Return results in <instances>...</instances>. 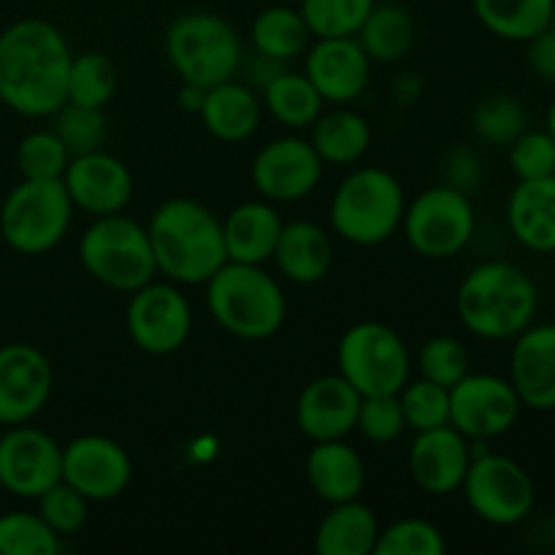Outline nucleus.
Returning a JSON list of instances; mask_svg holds the SVG:
<instances>
[{
	"mask_svg": "<svg viewBox=\"0 0 555 555\" xmlns=\"http://www.w3.org/2000/svg\"><path fill=\"white\" fill-rule=\"evenodd\" d=\"M68 41L52 22L27 16L0 33V101L22 117H52L65 103Z\"/></svg>",
	"mask_w": 555,
	"mask_h": 555,
	"instance_id": "f257e3e1",
	"label": "nucleus"
},
{
	"mask_svg": "<svg viewBox=\"0 0 555 555\" xmlns=\"http://www.w3.org/2000/svg\"><path fill=\"white\" fill-rule=\"evenodd\" d=\"M152 253L157 274L173 285H206L228 263L222 220L193 198L163 201L150 217Z\"/></svg>",
	"mask_w": 555,
	"mask_h": 555,
	"instance_id": "f03ea898",
	"label": "nucleus"
},
{
	"mask_svg": "<svg viewBox=\"0 0 555 555\" xmlns=\"http://www.w3.org/2000/svg\"><path fill=\"white\" fill-rule=\"evenodd\" d=\"M537 309V282L509 260H486L475 266L455 293L461 325L486 341H513L534 323Z\"/></svg>",
	"mask_w": 555,
	"mask_h": 555,
	"instance_id": "7ed1b4c3",
	"label": "nucleus"
},
{
	"mask_svg": "<svg viewBox=\"0 0 555 555\" xmlns=\"http://www.w3.org/2000/svg\"><path fill=\"white\" fill-rule=\"evenodd\" d=\"M206 307L222 331L244 341L271 339L287 318L280 282L263 266L236 260H228L206 282Z\"/></svg>",
	"mask_w": 555,
	"mask_h": 555,
	"instance_id": "20e7f679",
	"label": "nucleus"
},
{
	"mask_svg": "<svg viewBox=\"0 0 555 555\" xmlns=\"http://www.w3.org/2000/svg\"><path fill=\"white\" fill-rule=\"evenodd\" d=\"M404 188L390 171L363 166L347 173L331 198V228L336 236L358 247H377L388 242L404 220Z\"/></svg>",
	"mask_w": 555,
	"mask_h": 555,
	"instance_id": "39448f33",
	"label": "nucleus"
},
{
	"mask_svg": "<svg viewBox=\"0 0 555 555\" xmlns=\"http://www.w3.org/2000/svg\"><path fill=\"white\" fill-rule=\"evenodd\" d=\"M166 60L173 74L188 85L215 87L238 76L244 49L228 20L211 11L179 14L166 30Z\"/></svg>",
	"mask_w": 555,
	"mask_h": 555,
	"instance_id": "423d86ee",
	"label": "nucleus"
},
{
	"mask_svg": "<svg viewBox=\"0 0 555 555\" xmlns=\"http://www.w3.org/2000/svg\"><path fill=\"white\" fill-rule=\"evenodd\" d=\"M79 260L92 280L128 296L157 276L150 233L122 211L95 217L81 233Z\"/></svg>",
	"mask_w": 555,
	"mask_h": 555,
	"instance_id": "0eeeda50",
	"label": "nucleus"
},
{
	"mask_svg": "<svg viewBox=\"0 0 555 555\" xmlns=\"http://www.w3.org/2000/svg\"><path fill=\"white\" fill-rule=\"evenodd\" d=\"M74 209L63 179H22L0 206L3 242L20 255L52 253L68 233Z\"/></svg>",
	"mask_w": 555,
	"mask_h": 555,
	"instance_id": "6e6552de",
	"label": "nucleus"
},
{
	"mask_svg": "<svg viewBox=\"0 0 555 555\" xmlns=\"http://www.w3.org/2000/svg\"><path fill=\"white\" fill-rule=\"evenodd\" d=\"M339 374L361 396L399 393L412 374L406 341L379 320H363L341 334L336 347Z\"/></svg>",
	"mask_w": 555,
	"mask_h": 555,
	"instance_id": "1a4fd4ad",
	"label": "nucleus"
},
{
	"mask_svg": "<svg viewBox=\"0 0 555 555\" xmlns=\"http://www.w3.org/2000/svg\"><path fill=\"white\" fill-rule=\"evenodd\" d=\"M401 228L406 242L421 258L448 260L469 247L477 228L475 206L469 193L453 184H437L406 204Z\"/></svg>",
	"mask_w": 555,
	"mask_h": 555,
	"instance_id": "9d476101",
	"label": "nucleus"
},
{
	"mask_svg": "<svg viewBox=\"0 0 555 555\" xmlns=\"http://www.w3.org/2000/svg\"><path fill=\"white\" fill-rule=\"evenodd\" d=\"M466 504L480 520L491 526H518L537 504V486L524 464L509 455L472 448V464L461 482Z\"/></svg>",
	"mask_w": 555,
	"mask_h": 555,
	"instance_id": "9b49d317",
	"label": "nucleus"
},
{
	"mask_svg": "<svg viewBox=\"0 0 555 555\" xmlns=\"http://www.w3.org/2000/svg\"><path fill=\"white\" fill-rule=\"evenodd\" d=\"M125 328L133 345L150 356H171L182 350L193 331V309L173 282H146L130 293Z\"/></svg>",
	"mask_w": 555,
	"mask_h": 555,
	"instance_id": "f8f14e48",
	"label": "nucleus"
},
{
	"mask_svg": "<svg viewBox=\"0 0 555 555\" xmlns=\"http://www.w3.org/2000/svg\"><path fill=\"white\" fill-rule=\"evenodd\" d=\"M518 393L507 377L469 372L450 388V426L459 428L469 442H491L504 437L520 421Z\"/></svg>",
	"mask_w": 555,
	"mask_h": 555,
	"instance_id": "ddd939ff",
	"label": "nucleus"
},
{
	"mask_svg": "<svg viewBox=\"0 0 555 555\" xmlns=\"http://www.w3.org/2000/svg\"><path fill=\"white\" fill-rule=\"evenodd\" d=\"M63 480V448L36 426H9L0 437V488L16 499L36 502Z\"/></svg>",
	"mask_w": 555,
	"mask_h": 555,
	"instance_id": "4468645a",
	"label": "nucleus"
},
{
	"mask_svg": "<svg viewBox=\"0 0 555 555\" xmlns=\"http://www.w3.org/2000/svg\"><path fill=\"white\" fill-rule=\"evenodd\" d=\"M133 461L128 450L101 434H81L63 448V482L87 502H112L128 491Z\"/></svg>",
	"mask_w": 555,
	"mask_h": 555,
	"instance_id": "2eb2a0df",
	"label": "nucleus"
},
{
	"mask_svg": "<svg viewBox=\"0 0 555 555\" xmlns=\"http://www.w3.org/2000/svg\"><path fill=\"white\" fill-rule=\"evenodd\" d=\"M249 177L255 190L271 204H296L318 190L323 179V160L309 139L282 135L260 146Z\"/></svg>",
	"mask_w": 555,
	"mask_h": 555,
	"instance_id": "dca6fc26",
	"label": "nucleus"
},
{
	"mask_svg": "<svg viewBox=\"0 0 555 555\" xmlns=\"http://www.w3.org/2000/svg\"><path fill=\"white\" fill-rule=\"evenodd\" d=\"M54 372L38 347L14 341L0 347V426L30 423L52 396Z\"/></svg>",
	"mask_w": 555,
	"mask_h": 555,
	"instance_id": "f3484780",
	"label": "nucleus"
},
{
	"mask_svg": "<svg viewBox=\"0 0 555 555\" xmlns=\"http://www.w3.org/2000/svg\"><path fill=\"white\" fill-rule=\"evenodd\" d=\"M304 74L325 103L347 106L366 92L372 60L363 52L358 36L318 38L307 49Z\"/></svg>",
	"mask_w": 555,
	"mask_h": 555,
	"instance_id": "a211bd4d",
	"label": "nucleus"
},
{
	"mask_svg": "<svg viewBox=\"0 0 555 555\" xmlns=\"http://www.w3.org/2000/svg\"><path fill=\"white\" fill-rule=\"evenodd\" d=\"M63 184L68 190L76 209L92 217L117 215L133 198V173L119 157L95 150L70 157L63 173Z\"/></svg>",
	"mask_w": 555,
	"mask_h": 555,
	"instance_id": "6ab92c4d",
	"label": "nucleus"
},
{
	"mask_svg": "<svg viewBox=\"0 0 555 555\" xmlns=\"http://www.w3.org/2000/svg\"><path fill=\"white\" fill-rule=\"evenodd\" d=\"M469 464L472 442L450 423L417 431L410 448V475L428 496H450L461 491Z\"/></svg>",
	"mask_w": 555,
	"mask_h": 555,
	"instance_id": "aec40b11",
	"label": "nucleus"
},
{
	"mask_svg": "<svg viewBox=\"0 0 555 555\" xmlns=\"http://www.w3.org/2000/svg\"><path fill=\"white\" fill-rule=\"evenodd\" d=\"M507 379L524 410H555V323H531L515 336Z\"/></svg>",
	"mask_w": 555,
	"mask_h": 555,
	"instance_id": "412c9836",
	"label": "nucleus"
},
{
	"mask_svg": "<svg viewBox=\"0 0 555 555\" xmlns=\"http://www.w3.org/2000/svg\"><path fill=\"white\" fill-rule=\"evenodd\" d=\"M363 396L341 374H323L304 385L296 401V423L312 442L345 439L356 431Z\"/></svg>",
	"mask_w": 555,
	"mask_h": 555,
	"instance_id": "4be33fe9",
	"label": "nucleus"
},
{
	"mask_svg": "<svg viewBox=\"0 0 555 555\" xmlns=\"http://www.w3.org/2000/svg\"><path fill=\"white\" fill-rule=\"evenodd\" d=\"M507 225L520 247L540 255L555 253V173L518 179L507 198Z\"/></svg>",
	"mask_w": 555,
	"mask_h": 555,
	"instance_id": "5701e85b",
	"label": "nucleus"
},
{
	"mask_svg": "<svg viewBox=\"0 0 555 555\" xmlns=\"http://www.w3.org/2000/svg\"><path fill=\"white\" fill-rule=\"evenodd\" d=\"M271 260L293 285H318L334 266V244L318 222L293 220L282 225Z\"/></svg>",
	"mask_w": 555,
	"mask_h": 555,
	"instance_id": "b1692460",
	"label": "nucleus"
},
{
	"mask_svg": "<svg viewBox=\"0 0 555 555\" xmlns=\"http://www.w3.org/2000/svg\"><path fill=\"white\" fill-rule=\"evenodd\" d=\"M206 133L215 135L225 144H238L255 135L260 117H263V103H260L255 87L247 81H238L236 76L220 85L209 87L198 112Z\"/></svg>",
	"mask_w": 555,
	"mask_h": 555,
	"instance_id": "393cba45",
	"label": "nucleus"
},
{
	"mask_svg": "<svg viewBox=\"0 0 555 555\" xmlns=\"http://www.w3.org/2000/svg\"><path fill=\"white\" fill-rule=\"evenodd\" d=\"M307 480L314 496L325 504H341L361 499L366 488V464L361 453L345 439L314 442L307 455Z\"/></svg>",
	"mask_w": 555,
	"mask_h": 555,
	"instance_id": "a878e982",
	"label": "nucleus"
},
{
	"mask_svg": "<svg viewBox=\"0 0 555 555\" xmlns=\"http://www.w3.org/2000/svg\"><path fill=\"white\" fill-rule=\"evenodd\" d=\"M282 225L285 220L271 201H244L233 206L231 215L222 220L228 260L263 266L274 255Z\"/></svg>",
	"mask_w": 555,
	"mask_h": 555,
	"instance_id": "bb28decb",
	"label": "nucleus"
},
{
	"mask_svg": "<svg viewBox=\"0 0 555 555\" xmlns=\"http://www.w3.org/2000/svg\"><path fill=\"white\" fill-rule=\"evenodd\" d=\"M379 524L369 504L341 502L331 504L328 513L314 531V553L320 555H374Z\"/></svg>",
	"mask_w": 555,
	"mask_h": 555,
	"instance_id": "cd10ccee",
	"label": "nucleus"
},
{
	"mask_svg": "<svg viewBox=\"0 0 555 555\" xmlns=\"http://www.w3.org/2000/svg\"><path fill=\"white\" fill-rule=\"evenodd\" d=\"M309 144L323 166H356L372 146V128L363 114L336 106L334 112H323L314 119Z\"/></svg>",
	"mask_w": 555,
	"mask_h": 555,
	"instance_id": "c85d7f7f",
	"label": "nucleus"
},
{
	"mask_svg": "<svg viewBox=\"0 0 555 555\" xmlns=\"http://www.w3.org/2000/svg\"><path fill=\"white\" fill-rule=\"evenodd\" d=\"M260 103L276 122L291 130L312 128L314 119L325 112V101L304 70L298 74V70L285 68L282 74H276L260 90Z\"/></svg>",
	"mask_w": 555,
	"mask_h": 555,
	"instance_id": "c756f323",
	"label": "nucleus"
},
{
	"mask_svg": "<svg viewBox=\"0 0 555 555\" xmlns=\"http://www.w3.org/2000/svg\"><path fill=\"white\" fill-rule=\"evenodd\" d=\"M363 52L372 63H396L406 57L415 43V20L401 3H374L366 22L358 30Z\"/></svg>",
	"mask_w": 555,
	"mask_h": 555,
	"instance_id": "7c9ffc66",
	"label": "nucleus"
},
{
	"mask_svg": "<svg viewBox=\"0 0 555 555\" xmlns=\"http://www.w3.org/2000/svg\"><path fill=\"white\" fill-rule=\"evenodd\" d=\"M249 41H253L255 52L291 63L298 54L307 52L312 30L301 11L293 5H269L255 16L253 27H249Z\"/></svg>",
	"mask_w": 555,
	"mask_h": 555,
	"instance_id": "2f4dec72",
	"label": "nucleus"
},
{
	"mask_svg": "<svg viewBox=\"0 0 555 555\" xmlns=\"http://www.w3.org/2000/svg\"><path fill=\"white\" fill-rule=\"evenodd\" d=\"M477 20L502 41L526 43L551 25L553 0H472Z\"/></svg>",
	"mask_w": 555,
	"mask_h": 555,
	"instance_id": "473e14b6",
	"label": "nucleus"
},
{
	"mask_svg": "<svg viewBox=\"0 0 555 555\" xmlns=\"http://www.w3.org/2000/svg\"><path fill=\"white\" fill-rule=\"evenodd\" d=\"M117 92V65L103 52H85L70 57L65 101L87 108H106Z\"/></svg>",
	"mask_w": 555,
	"mask_h": 555,
	"instance_id": "72a5a7b5",
	"label": "nucleus"
},
{
	"mask_svg": "<svg viewBox=\"0 0 555 555\" xmlns=\"http://www.w3.org/2000/svg\"><path fill=\"white\" fill-rule=\"evenodd\" d=\"M63 551V537L54 534L38 513L0 515V555H57Z\"/></svg>",
	"mask_w": 555,
	"mask_h": 555,
	"instance_id": "f704fd0d",
	"label": "nucleus"
},
{
	"mask_svg": "<svg viewBox=\"0 0 555 555\" xmlns=\"http://www.w3.org/2000/svg\"><path fill=\"white\" fill-rule=\"evenodd\" d=\"M472 130L486 144L509 146L526 130L524 103L515 95H507V92L486 98L472 112Z\"/></svg>",
	"mask_w": 555,
	"mask_h": 555,
	"instance_id": "c9c22d12",
	"label": "nucleus"
},
{
	"mask_svg": "<svg viewBox=\"0 0 555 555\" xmlns=\"http://www.w3.org/2000/svg\"><path fill=\"white\" fill-rule=\"evenodd\" d=\"M377 0H301L298 11L307 20L312 38L358 36Z\"/></svg>",
	"mask_w": 555,
	"mask_h": 555,
	"instance_id": "e433bc0d",
	"label": "nucleus"
},
{
	"mask_svg": "<svg viewBox=\"0 0 555 555\" xmlns=\"http://www.w3.org/2000/svg\"><path fill=\"white\" fill-rule=\"evenodd\" d=\"M399 401L404 410L406 428H412L415 434L450 423V390L431 379H406L404 388L399 390Z\"/></svg>",
	"mask_w": 555,
	"mask_h": 555,
	"instance_id": "4c0bfd02",
	"label": "nucleus"
},
{
	"mask_svg": "<svg viewBox=\"0 0 555 555\" xmlns=\"http://www.w3.org/2000/svg\"><path fill=\"white\" fill-rule=\"evenodd\" d=\"M52 130L60 135L70 157L85 155V152L101 150L106 139V114L103 108H87L65 101L52 114Z\"/></svg>",
	"mask_w": 555,
	"mask_h": 555,
	"instance_id": "58836bf2",
	"label": "nucleus"
},
{
	"mask_svg": "<svg viewBox=\"0 0 555 555\" xmlns=\"http://www.w3.org/2000/svg\"><path fill=\"white\" fill-rule=\"evenodd\" d=\"M68 163L70 152L52 128L33 130L16 146V168L22 179H63Z\"/></svg>",
	"mask_w": 555,
	"mask_h": 555,
	"instance_id": "ea45409f",
	"label": "nucleus"
},
{
	"mask_svg": "<svg viewBox=\"0 0 555 555\" xmlns=\"http://www.w3.org/2000/svg\"><path fill=\"white\" fill-rule=\"evenodd\" d=\"M444 534L423 518H401L379 529L374 555H442Z\"/></svg>",
	"mask_w": 555,
	"mask_h": 555,
	"instance_id": "a19ab883",
	"label": "nucleus"
},
{
	"mask_svg": "<svg viewBox=\"0 0 555 555\" xmlns=\"http://www.w3.org/2000/svg\"><path fill=\"white\" fill-rule=\"evenodd\" d=\"M417 369L421 377L450 390L472 372L469 350L453 336H434L417 352Z\"/></svg>",
	"mask_w": 555,
	"mask_h": 555,
	"instance_id": "79ce46f5",
	"label": "nucleus"
},
{
	"mask_svg": "<svg viewBox=\"0 0 555 555\" xmlns=\"http://www.w3.org/2000/svg\"><path fill=\"white\" fill-rule=\"evenodd\" d=\"M406 421L399 393L363 396L358 406L356 431L372 444H390L404 434Z\"/></svg>",
	"mask_w": 555,
	"mask_h": 555,
	"instance_id": "37998d69",
	"label": "nucleus"
},
{
	"mask_svg": "<svg viewBox=\"0 0 555 555\" xmlns=\"http://www.w3.org/2000/svg\"><path fill=\"white\" fill-rule=\"evenodd\" d=\"M43 524L54 531L57 537H74L76 531L85 529L87 515H90V502L81 496L79 491L68 486V482H54L49 491H43L36 499Z\"/></svg>",
	"mask_w": 555,
	"mask_h": 555,
	"instance_id": "c03bdc74",
	"label": "nucleus"
},
{
	"mask_svg": "<svg viewBox=\"0 0 555 555\" xmlns=\"http://www.w3.org/2000/svg\"><path fill=\"white\" fill-rule=\"evenodd\" d=\"M509 150V168L518 179H542L555 173V139L547 130H524Z\"/></svg>",
	"mask_w": 555,
	"mask_h": 555,
	"instance_id": "a18cd8bd",
	"label": "nucleus"
},
{
	"mask_svg": "<svg viewBox=\"0 0 555 555\" xmlns=\"http://www.w3.org/2000/svg\"><path fill=\"white\" fill-rule=\"evenodd\" d=\"M526 60H529L531 74L540 76L547 85H555V33L551 27L526 41Z\"/></svg>",
	"mask_w": 555,
	"mask_h": 555,
	"instance_id": "49530a36",
	"label": "nucleus"
},
{
	"mask_svg": "<svg viewBox=\"0 0 555 555\" xmlns=\"http://www.w3.org/2000/svg\"><path fill=\"white\" fill-rule=\"evenodd\" d=\"M444 173H448L444 184H453V188L469 193V190H475L477 184H480V177H482L480 157L469 150H455L453 155H450Z\"/></svg>",
	"mask_w": 555,
	"mask_h": 555,
	"instance_id": "de8ad7c7",
	"label": "nucleus"
},
{
	"mask_svg": "<svg viewBox=\"0 0 555 555\" xmlns=\"http://www.w3.org/2000/svg\"><path fill=\"white\" fill-rule=\"evenodd\" d=\"M204 95H206V87L188 85V81H182V90H179V106L190 114H198L201 103H204Z\"/></svg>",
	"mask_w": 555,
	"mask_h": 555,
	"instance_id": "09e8293b",
	"label": "nucleus"
},
{
	"mask_svg": "<svg viewBox=\"0 0 555 555\" xmlns=\"http://www.w3.org/2000/svg\"><path fill=\"white\" fill-rule=\"evenodd\" d=\"M545 130L555 139V101L551 103V108H547V128Z\"/></svg>",
	"mask_w": 555,
	"mask_h": 555,
	"instance_id": "8fccbe9b",
	"label": "nucleus"
},
{
	"mask_svg": "<svg viewBox=\"0 0 555 555\" xmlns=\"http://www.w3.org/2000/svg\"><path fill=\"white\" fill-rule=\"evenodd\" d=\"M547 27H551V30L555 33V0H553V11H551V25H547Z\"/></svg>",
	"mask_w": 555,
	"mask_h": 555,
	"instance_id": "3c124183",
	"label": "nucleus"
},
{
	"mask_svg": "<svg viewBox=\"0 0 555 555\" xmlns=\"http://www.w3.org/2000/svg\"><path fill=\"white\" fill-rule=\"evenodd\" d=\"M553 450H555V434H553Z\"/></svg>",
	"mask_w": 555,
	"mask_h": 555,
	"instance_id": "603ef678",
	"label": "nucleus"
}]
</instances>
